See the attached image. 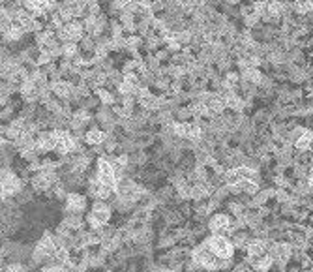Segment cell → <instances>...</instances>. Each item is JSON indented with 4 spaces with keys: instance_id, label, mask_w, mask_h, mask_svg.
<instances>
[{
    "instance_id": "5bb4252c",
    "label": "cell",
    "mask_w": 313,
    "mask_h": 272,
    "mask_svg": "<svg viewBox=\"0 0 313 272\" xmlns=\"http://www.w3.org/2000/svg\"><path fill=\"white\" fill-rule=\"evenodd\" d=\"M295 146L298 151H307L313 146V132L311 130H302V133L295 139Z\"/></svg>"
},
{
    "instance_id": "2e32d148",
    "label": "cell",
    "mask_w": 313,
    "mask_h": 272,
    "mask_svg": "<svg viewBox=\"0 0 313 272\" xmlns=\"http://www.w3.org/2000/svg\"><path fill=\"white\" fill-rule=\"evenodd\" d=\"M8 272H24V268H23V266H19V265H13V266L8 268Z\"/></svg>"
},
{
    "instance_id": "ba28073f",
    "label": "cell",
    "mask_w": 313,
    "mask_h": 272,
    "mask_svg": "<svg viewBox=\"0 0 313 272\" xmlns=\"http://www.w3.org/2000/svg\"><path fill=\"white\" fill-rule=\"evenodd\" d=\"M21 188H23V182H21V179H19L17 175L4 169L2 171V195L10 197L13 193H17Z\"/></svg>"
},
{
    "instance_id": "8fae6325",
    "label": "cell",
    "mask_w": 313,
    "mask_h": 272,
    "mask_svg": "<svg viewBox=\"0 0 313 272\" xmlns=\"http://www.w3.org/2000/svg\"><path fill=\"white\" fill-rule=\"evenodd\" d=\"M229 226H231V221L225 214H218L210 220V229H212L214 235H221V233L229 231Z\"/></svg>"
},
{
    "instance_id": "8992f818",
    "label": "cell",
    "mask_w": 313,
    "mask_h": 272,
    "mask_svg": "<svg viewBox=\"0 0 313 272\" xmlns=\"http://www.w3.org/2000/svg\"><path fill=\"white\" fill-rule=\"evenodd\" d=\"M206 246H208L212 252H214L220 259H229L232 255V244L227 240V238H223L221 235H214V237L208 238V242H206Z\"/></svg>"
},
{
    "instance_id": "52a82bcc",
    "label": "cell",
    "mask_w": 313,
    "mask_h": 272,
    "mask_svg": "<svg viewBox=\"0 0 313 272\" xmlns=\"http://www.w3.org/2000/svg\"><path fill=\"white\" fill-rule=\"evenodd\" d=\"M55 132V137H57V149L55 151L58 152V154H71V152L77 149V143L75 139H73V135L71 133H68L66 130H53Z\"/></svg>"
},
{
    "instance_id": "e0dca14e",
    "label": "cell",
    "mask_w": 313,
    "mask_h": 272,
    "mask_svg": "<svg viewBox=\"0 0 313 272\" xmlns=\"http://www.w3.org/2000/svg\"><path fill=\"white\" fill-rule=\"evenodd\" d=\"M41 272H62V270H60L58 266H47V268H43Z\"/></svg>"
},
{
    "instance_id": "3957f363",
    "label": "cell",
    "mask_w": 313,
    "mask_h": 272,
    "mask_svg": "<svg viewBox=\"0 0 313 272\" xmlns=\"http://www.w3.org/2000/svg\"><path fill=\"white\" fill-rule=\"evenodd\" d=\"M109 220H111V209H109V207H107L101 199L94 203L92 212L88 214V224H90L94 229H99V227H103Z\"/></svg>"
},
{
    "instance_id": "30bf717a",
    "label": "cell",
    "mask_w": 313,
    "mask_h": 272,
    "mask_svg": "<svg viewBox=\"0 0 313 272\" xmlns=\"http://www.w3.org/2000/svg\"><path fill=\"white\" fill-rule=\"evenodd\" d=\"M87 207V197L81 195V193H70L66 197V209L70 210L71 214H79L83 212Z\"/></svg>"
},
{
    "instance_id": "9a60e30c",
    "label": "cell",
    "mask_w": 313,
    "mask_h": 272,
    "mask_svg": "<svg viewBox=\"0 0 313 272\" xmlns=\"http://www.w3.org/2000/svg\"><path fill=\"white\" fill-rule=\"evenodd\" d=\"M105 139H107V135H105L103 130H99V128H92V130H88L87 135H85V141H87L88 145H94L98 146L101 145V143H105Z\"/></svg>"
},
{
    "instance_id": "6da1fadb",
    "label": "cell",
    "mask_w": 313,
    "mask_h": 272,
    "mask_svg": "<svg viewBox=\"0 0 313 272\" xmlns=\"http://www.w3.org/2000/svg\"><path fill=\"white\" fill-rule=\"evenodd\" d=\"M57 36L62 41H79L87 36V30H85V23L83 19H71V21H66L60 29L57 30Z\"/></svg>"
},
{
    "instance_id": "9c48e42d",
    "label": "cell",
    "mask_w": 313,
    "mask_h": 272,
    "mask_svg": "<svg viewBox=\"0 0 313 272\" xmlns=\"http://www.w3.org/2000/svg\"><path fill=\"white\" fill-rule=\"evenodd\" d=\"M193 257H195V261H197L201 266H204V268H216V266H218V259H220L208 246H206V248L195 250V255H193Z\"/></svg>"
},
{
    "instance_id": "7a4b0ae2",
    "label": "cell",
    "mask_w": 313,
    "mask_h": 272,
    "mask_svg": "<svg viewBox=\"0 0 313 272\" xmlns=\"http://www.w3.org/2000/svg\"><path fill=\"white\" fill-rule=\"evenodd\" d=\"M116 195H118V199H122V201H137L141 195H143V190H141V186L137 184V182H134V180L129 179H120L118 180V184H116L115 188Z\"/></svg>"
},
{
    "instance_id": "4fadbf2b",
    "label": "cell",
    "mask_w": 313,
    "mask_h": 272,
    "mask_svg": "<svg viewBox=\"0 0 313 272\" xmlns=\"http://www.w3.org/2000/svg\"><path fill=\"white\" fill-rule=\"evenodd\" d=\"M242 79L244 81H249L253 83V85H261L263 79H265V76L261 73V70L257 68V66H249V68H246V70H242Z\"/></svg>"
},
{
    "instance_id": "7c38bea8",
    "label": "cell",
    "mask_w": 313,
    "mask_h": 272,
    "mask_svg": "<svg viewBox=\"0 0 313 272\" xmlns=\"http://www.w3.org/2000/svg\"><path fill=\"white\" fill-rule=\"evenodd\" d=\"M249 263H251V266L257 268V270H267L268 266L272 265V257L263 252V254L249 255Z\"/></svg>"
},
{
    "instance_id": "277c9868",
    "label": "cell",
    "mask_w": 313,
    "mask_h": 272,
    "mask_svg": "<svg viewBox=\"0 0 313 272\" xmlns=\"http://www.w3.org/2000/svg\"><path fill=\"white\" fill-rule=\"evenodd\" d=\"M173 132L178 135V137H184V139H192V141H199L201 139V124L197 122H173Z\"/></svg>"
},
{
    "instance_id": "5b68a950",
    "label": "cell",
    "mask_w": 313,
    "mask_h": 272,
    "mask_svg": "<svg viewBox=\"0 0 313 272\" xmlns=\"http://www.w3.org/2000/svg\"><path fill=\"white\" fill-rule=\"evenodd\" d=\"M98 180L101 182V184L113 188V190H115L116 184H118L115 165H113L111 162H107V160H103V158L98 160Z\"/></svg>"
}]
</instances>
